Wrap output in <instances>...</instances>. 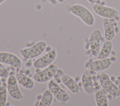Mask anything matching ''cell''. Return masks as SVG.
Returning <instances> with one entry per match:
<instances>
[{"mask_svg": "<svg viewBox=\"0 0 120 106\" xmlns=\"http://www.w3.org/2000/svg\"><path fill=\"white\" fill-rule=\"evenodd\" d=\"M112 64L110 58L98 59L97 60L87 63L85 65V68L90 71L98 72L108 69Z\"/></svg>", "mask_w": 120, "mask_h": 106, "instance_id": "obj_11", "label": "cell"}, {"mask_svg": "<svg viewBox=\"0 0 120 106\" xmlns=\"http://www.w3.org/2000/svg\"><path fill=\"white\" fill-rule=\"evenodd\" d=\"M18 83L27 89H32L34 86V82L30 78L23 72L17 71L15 74Z\"/></svg>", "mask_w": 120, "mask_h": 106, "instance_id": "obj_15", "label": "cell"}, {"mask_svg": "<svg viewBox=\"0 0 120 106\" xmlns=\"http://www.w3.org/2000/svg\"><path fill=\"white\" fill-rule=\"evenodd\" d=\"M48 88L57 100L61 102L68 101L71 97L54 79H51L48 84Z\"/></svg>", "mask_w": 120, "mask_h": 106, "instance_id": "obj_6", "label": "cell"}, {"mask_svg": "<svg viewBox=\"0 0 120 106\" xmlns=\"http://www.w3.org/2000/svg\"><path fill=\"white\" fill-rule=\"evenodd\" d=\"M58 69V66L56 64H52L43 70L36 72L33 76V79L38 83L46 82L53 78Z\"/></svg>", "mask_w": 120, "mask_h": 106, "instance_id": "obj_4", "label": "cell"}, {"mask_svg": "<svg viewBox=\"0 0 120 106\" xmlns=\"http://www.w3.org/2000/svg\"><path fill=\"white\" fill-rule=\"evenodd\" d=\"M112 44L111 41L106 40L103 43L101 49L98 53L97 59H102L107 58L111 54L112 50Z\"/></svg>", "mask_w": 120, "mask_h": 106, "instance_id": "obj_16", "label": "cell"}, {"mask_svg": "<svg viewBox=\"0 0 120 106\" xmlns=\"http://www.w3.org/2000/svg\"><path fill=\"white\" fill-rule=\"evenodd\" d=\"M8 90L5 85H0V106H5L8 99Z\"/></svg>", "mask_w": 120, "mask_h": 106, "instance_id": "obj_19", "label": "cell"}, {"mask_svg": "<svg viewBox=\"0 0 120 106\" xmlns=\"http://www.w3.org/2000/svg\"><path fill=\"white\" fill-rule=\"evenodd\" d=\"M62 84L73 94H77L80 91V87L77 82L67 74H63L61 77Z\"/></svg>", "mask_w": 120, "mask_h": 106, "instance_id": "obj_14", "label": "cell"}, {"mask_svg": "<svg viewBox=\"0 0 120 106\" xmlns=\"http://www.w3.org/2000/svg\"><path fill=\"white\" fill-rule=\"evenodd\" d=\"M103 24L104 30V37L105 40L111 41L114 37L115 26L112 19L104 18Z\"/></svg>", "mask_w": 120, "mask_h": 106, "instance_id": "obj_13", "label": "cell"}, {"mask_svg": "<svg viewBox=\"0 0 120 106\" xmlns=\"http://www.w3.org/2000/svg\"><path fill=\"white\" fill-rule=\"evenodd\" d=\"M9 76V73L6 68L0 62V77L2 78H7Z\"/></svg>", "mask_w": 120, "mask_h": 106, "instance_id": "obj_20", "label": "cell"}, {"mask_svg": "<svg viewBox=\"0 0 120 106\" xmlns=\"http://www.w3.org/2000/svg\"><path fill=\"white\" fill-rule=\"evenodd\" d=\"M61 77H60L59 76H58V75H57L56 74L54 75V76L53 77V79L58 84H60L61 83H62V81H61Z\"/></svg>", "mask_w": 120, "mask_h": 106, "instance_id": "obj_21", "label": "cell"}, {"mask_svg": "<svg viewBox=\"0 0 120 106\" xmlns=\"http://www.w3.org/2000/svg\"><path fill=\"white\" fill-rule=\"evenodd\" d=\"M110 58L112 63H114L116 61V57L114 56H112Z\"/></svg>", "mask_w": 120, "mask_h": 106, "instance_id": "obj_23", "label": "cell"}, {"mask_svg": "<svg viewBox=\"0 0 120 106\" xmlns=\"http://www.w3.org/2000/svg\"><path fill=\"white\" fill-rule=\"evenodd\" d=\"M47 47V44L46 42L40 41L30 47L20 49L19 53L24 58L31 59L42 54Z\"/></svg>", "mask_w": 120, "mask_h": 106, "instance_id": "obj_2", "label": "cell"}, {"mask_svg": "<svg viewBox=\"0 0 120 106\" xmlns=\"http://www.w3.org/2000/svg\"><path fill=\"white\" fill-rule=\"evenodd\" d=\"M92 9L95 14L104 18L112 19L119 16V12L116 9L99 3L93 4Z\"/></svg>", "mask_w": 120, "mask_h": 106, "instance_id": "obj_5", "label": "cell"}, {"mask_svg": "<svg viewBox=\"0 0 120 106\" xmlns=\"http://www.w3.org/2000/svg\"><path fill=\"white\" fill-rule=\"evenodd\" d=\"M93 71L89 70L85 71L82 76L81 81L83 89L84 92L88 94H91L95 90V87L93 81Z\"/></svg>", "mask_w": 120, "mask_h": 106, "instance_id": "obj_12", "label": "cell"}, {"mask_svg": "<svg viewBox=\"0 0 120 106\" xmlns=\"http://www.w3.org/2000/svg\"><path fill=\"white\" fill-rule=\"evenodd\" d=\"M89 3H90V4H94L96 2H97V0H87Z\"/></svg>", "mask_w": 120, "mask_h": 106, "instance_id": "obj_24", "label": "cell"}, {"mask_svg": "<svg viewBox=\"0 0 120 106\" xmlns=\"http://www.w3.org/2000/svg\"><path fill=\"white\" fill-rule=\"evenodd\" d=\"M70 13L79 17L88 26H93L95 22L94 16L92 13L84 6L75 4L70 6L68 9Z\"/></svg>", "mask_w": 120, "mask_h": 106, "instance_id": "obj_1", "label": "cell"}, {"mask_svg": "<svg viewBox=\"0 0 120 106\" xmlns=\"http://www.w3.org/2000/svg\"><path fill=\"white\" fill-rule=\"evenodd\" d=\"M6 0H0V5L3 3L4 1H5Z\"/></svg>", "mask_w": 120, "mask_h": 106, "instance_id": "obj_29", "label": "cell"}, {"mask_svg": "<svg viewBox=\"0 0 120 106\" xmlns=\"http://www.w3.org/2000/svg\"><path fill=\"white\" fill-rule=\"evenodd\" d=\"M95 99L97 106H108V99L104 92L99 89L95 93Z\"/></svg>", "mask_w": 120, "mask_h": 106, "instance_id": "obj_18", "label": "cell"}, {"mask_svg": "<svg viewBox=\"0 0 120 106\" xmlns=\"http://www.w3.org/2000/svg\"><path fill=\"white\" fill-rule=\"evenodd\" d=\"M117 78L118 79H119V80H120V73H119V74H118V75H117Z\"/></svg>", "mask_w": 120, "mask_h": 106, "instance_id": "obj_28", "label": "cell"}, {"mask_svg": "<svg viewBox=\"0 0 120 106\" xmlns=\"http://www.w3.org/2000/svg\"><path fill=\"white\" fill-rule=\"evenodd\" d=\"M2 80H1V79H0V85H2Z\"/></svg>", "mask_w": 120, "mask_h": 106, "instance_id": "obj_30", "label": "cell"}, {"mask_svg": "<svg viewBox=\"0 0 120 106\" xmlns=\"http://www.w3.org/2000/svg\"><path fill=\"white\" fill-rule=\"evenodd\" d=\"M101 33L99 29H95L91 34L89 41L90 49L92 56L97 57L100 50Z\"/></svg>", "mask_w": 120, "mask_h": 106, "instance_id": "obj_10", "label": "cell"}, {"mask_svg": "<svg viewBox=\"0 0 120 106\" xmlns=\"http://www.w3.org/2000/svg\"><path fill=\"white\" fill-rule=\"evenodd\" d=\"M57 57L55 49L48 51L45 54L36 59L33 63V66L36 69L45 68L52 64Z\"/></svg>", "mask_w": 120, "mask_h": 106, "instance_id": "obj_8", "label": "cell"}, {"mask_svg": "<svg viewBox=\"0 0 120 106\" xmlns=\"http://www.w3.org/2000/svg\"><path fill=\"white\" fill-rule=\"evenodd\" d=\"M107 99H109V100H112V96L111 95L108 94V95H107Z\"/></svg>", "mask_w": 120, "mask_h": 106, "instance_id": "obj_25", "label": "cell"}, {"mask_svg": "<svg viewBox=\"0 0 120 106\" xmlns=\"http://www.w3.org/2000/svg\"><path fill=\"white\" fill-rule=\"evenodd\" d=\"M60 3H63L65 2L66 0H56Z\"/></svg>", "mask_w": 120, "mask_h": 106, "instance_id": "obj_26", "label": "cell"}, {"mask_svg": "<svg viewBox=\"0 0 120 106\" xmlns=\"http://www.w3.org/2000/svg\"><path fill=\"white\" fill-rule=\"evenodd\" d=\"M111 54L112 55V56H115L116 54V52L114 50H112Z\"/></svg>", "mask_w": 120, "mask_h": 106, "instance_id": "obj_27", "label": "cell"}, {"mask_svg": "<svg viewBox=\"0 0 120 106\" xmlns=\"http://www.w3.org/2000/svg\"><path fill=\"white\" fill-rule=\"evenodd\" d=\"M99 82L102 88L114 97L120 96V89L118 85L112 81L110 77L106 73H102L99 77Z\"/></svg>", "mask_w": 120, "mask_h": 106, "instance_id": "obj_3", "label": "cell"}, {"mask_svg": "<svg viewBox=\"0 0 120 106\" xmlns=\"http://www.w3.org/2000/svg\"><path fill=\"white\" fill-rule=\"evenodd\" d=\"M57 75H58V76H60V77H61L63 74H64V72L63 71H62V70H61V69H58L57 72H56V73Z\"/></svg>", "mask_w": 120, "mask_h": 106, "instance_id": "obj_22", "label": "cell"}, {"mask_svg": "<svg viewBox=\"0 0 120 106\" xmlns=\"http://www.w3.org/2000/svg\"><path fill=\"white\" fill-rule=\"evenodd\" d=\"M0 62L9 65L16 70L21 69L22 66L20 58L15 54L8 52H0Z\"/></svg>", "mask_w": 120, "mask_h": 106, "instance_id": "obj_9", "label": "cell"}, {"mask_svg": "<svg viewBox=\"0 0 120 106\" xmlns=\"http://www.w3.org/2000/svg\"><path fill=\"white\" fill-rule=\"evenodd\" d=\"M15 75L10 74L7 79V88L8 92L12 98L15 100H21L24 97L20 89Z\"/></svg>", "mask_w": 120, "mask_h": 106, "instance_id": "obj_7", "label": "cell"}, {"mask_svg": "<svg viewBox=\"0 0 120 106\" xmlns=\"http://www.w3.org/2000/svg\"><path fill=\"white\" fill-rule=\"evenodd\" d=\"M53 96L51 91L48 89H46L42 93L38 106H50L53 101Z\"/></svg>", "mask_w": 120, "mask_h": 106, "instance_id": "obj_17", "label": "cell"}]
</instances>
